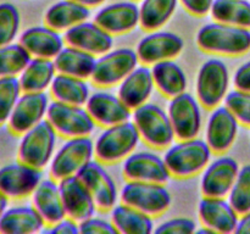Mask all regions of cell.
I'll return each mask as SVG.
<instances>
[{
	"mask_svg": "<svg viewBox=\"0 0 250 234\" xmlns=\"http://www.w3.org/2000/svg\"><path fill=\"white\" fill-rule=\"evenodd\" d=\"M58 133L48 119H43L38 124L22 134L19 144L17 158L29 166L43 170L54 156Z\"/></svg>",
	"mask_w": 250,
	"mask_h": 234,
	"instance_id": "5",
	"label": "cell"
},
{
	"mask_svg": "<svg viewBox=\"0 0 250 234\" xmlns=\"http://www.w3.org/2000/svg\"><path fill=\"white\" fill-rule=\"evenodd\" d=\"M77 176L88 188L98 209L103 211L112 210L117 202L119 192L116 183L105 170L103 162L99 160L89 161L81 168Z\"/></svg>",
	"mask_w": 250,
	"mask_h": 234,
	"instance_id": "13",
	"label": "cell"
},
{
	"mask_svg": "<svg viewBox=\"0 0 250 234\" xmlns=\"http://www.w3.org/2000/svg\"><path fill=\"white\" fill-rule=\"evenodd\" d=\"M141 21L139 7L133 1H120L103 7L97 12L94 22L110 34L128 33Z\"/></svg>",
	"mask_w": 250,
	"mask_h": 234,
	"instance_id": "23",
	"label": "cell"
},
{
	"mask_svg": "<svg viewBox=\"0 0 250 234\" xmlns=\"http://www.w3.org/2000/svg\"><path fill=\"white\" fill-rule=\"evenodd\" d=\"M32 201L48 226L58 223L66 217L59 180L54 179L53 177L42 179L32 194Z\"/></svg>",
	"mask_w": 250,
	"mask_h": 234,
	"instance_id": "26",
	"label": "cell"
},
{
	"mask_svg": "<svg viewBox=\"0 0 250 234\" xmlns=\"http://www.w3.org/2000/svg\"><path fill=\"white\" fill-rule=\"evenodd\" d=\"M75 1L80 2V4L84 5L87 7H92V6H97V5H100L102 2H104L105 0H75Z\"/></svg>",
	"mask_w": 250,
	"mask_h": 234,
	"instance_id": "48",
	"label": "cell"
},
{
	"mask_svg": "<svg viewBox=\"0 0 250 234\" xmlns=\"http://www.w3.org/2000/svg\"><path fill=\"white\" fill-rule=\"evenodd\" d=\"M45 226V221L33 205L9 207L0 218L2 234H33L43 231Z\"/></svg>",
	"mask_w": 250,
	"mask_h": 234,
	"instance_id": "27",
	"label": "cell"
},
{
	"mask_svg": "<svg viewBox=\"0 0 250 234\" xmlns=\"http://www.w3.org/2000/svg\"><path fill=\"white\" fill-rule=\"evenodd\" d=\"M154 83L159 92L167 98H175L187 89V76L173 60H164L151 65Z\"/></svg>",
	"mask_w": 250,
	"mask_h": 234,
	"instance_id": "29",
	"label": "cell"
},
{
	"mask_svg": "<svg viewBox=\"0 0 250 234\" xmlns=\"http://www.w3.org/2000/svg\"><path fill=\"white\" fill-rule=\"evenodd\" d=\"M197 44L207 53L225 56L243 55L250 50V29L215 21L198 31Z\"/></svg>",
	"mask_w": 250,
	"mask_h": 234,
	"instance_id": "1",
	"label": "cell"
},
{
	"mask_svg": "<svg viewBox=\"0 0 250 234\" xmlns=\"http://www.w3.org/2000/svg\"><path fill=\"white\" fill-rule=\"evenodd\" d=\"M233 84L236 89L250 92V60L237 68L233 76Z\"/></svg>",
	"mask_w": 250,
	"mask_h": 234,
	"instance_id": "44",
	"label": "cell"
},
{
	"mask_svg": "<svg viewBox=\"0 0 250 234\" xmlns=\"http://www.w3.org/2000/svg\"><path fill=\"white\" fill-rule=\"evenodd\" d=\"M198 214L204 227L212 233H234L238 224V212L225 197L204 196L198 206Z\"/></svg>",
	"mask_w": 250,
	"mask_h": 234,
	"instance_id": "19",
	"label": "cell"
},
{
	"mask_svg": "<svg viewBox=\"0 0 250 234\" xmlns=\"http://www.w3.org/2000/svg\"><path fill=\"white\" fill-rule=\"evenodd\" d=\"M49 227H50V228L46 229V232H48V233H53V234H78V233H81L80 223L67 216H66L65 218L61 219V221H59L58 223L51 224V226H49Z\"/></svg>",
	"mask_w": 250,
	"mask_h": 234,
	"instance_id": "43",
	"label": "cell"
},
{
	"mask_svg": "<svg viewBox=\"0 0 250 234\" xmlns=\"http://www.w3.org/2000/svg\"><path fill=\"white\" fill-rule=\"evenodd\" d=\"M197 231V223L189 217H176L161 223L155 228L156 234H190Z\"/></svg>",
	"mask_w": 250,
	"mask_h": 234,
	"instance_id": "41",
	"label": "cell"
},
{
	"mask_svg": "<svg viewBox=\"0 0 250 234\" xmlns=\"http://www.w3.org/2000/svg\"><path fill=\"white\" fill-rule=\"evenodd\" d=\"M49 104L48 95L44 92L22 93L7 121L10 132L16 136H22L33 128L36 124L46 118Z\"/></svg>",
	"mask_w": 250,
	"mask_h": 234,
	"instance_id": "14",
	"label": "cell"
},
{
	"mask_svg": "<svg viewBox=\"0 0 250 234\" xmlns=\"http://www.w3.org/2000/svg\"><path fill=\"white\" fill-rule=\"evenodd\" d=\"M202 107L199 100L187 92L171 99L167 112L178 140L199 136L203 126Z\"/></svg>",
	"mask_w": 250,
	"mask_h": 234,
	"instance_id": "11",
	"label": "cell"
},
{
	"mask_svg": "<svg viewBox=\"0 0 250 234\" xmlns=\"http://www.w3.org/2000/svg\"><path fill=\"white\" fill-rule=\"evenodd\" d=\"M210 12L216 22L250 29V1L248 0H214Z\"/></svg>",
	"mask_w": 250,
	"mask_h": 234,
	"instance_id": "34",
	"label": "cell"
},
{
	"mask_svg": "<svg viewBox=\"0 0 250 234\" xmlns=\"http://www.w3.org/2000/svg\"><path fill=\"white\" fill-rule=\"evenodd\" d=\"M46 119L59 136L66 138L88 136L94 132L95 121L87 109L54 100L49 104Z\"/></svg>",
	"mask_w": 250,
	"mask_h": 234,
	"instance_id": "8",
	"label": "cell"
},
{
	"mask_svg": "<svg viewBox=\"0 0 250 234\" xmlns=\"http://www.w3.org/2000/svg\"><path fill=\"white\" fill-rule=\"evenodd\" d=\"M111 222L117 232L122 234H150L154 231V221L150 214L124 202L112 207Z\"/></svg>",
	"mask_w": 250,
	"mask_h": 234,
	"instance_id": "32",
	"label": "cell"
},
{
	"mask_svg": "<svg viewBox=\"0 0 250 234\" xmlns=\"http://www.w3.org/2000/svg\"><path fill=\"white\" fill-rule=\"evenodd\" d=\"M22 93L19 77L0 78V126L7 123Z\"/></svg>",
	"mask_w": 250,
	"mask_h": 234,
	"instance_id": "38",
	"label": "cell"
},
{
	"mask_svg": "<svg viewBox=\"0 0 250 234\" xmlns=\"http://www.w3.org/2000/svg\"><path fill=\"white\" fill-rule=\"evenodd\" d=\"M224 101L239 123L250 127V92L234 89L227 93Z\"/></svg>",
	"mask_w": 250,
	"mask_h": 234,
	"instance_id": "40",
	"label": "cell"
},
{
	"mask_svg": "<svg viewBox=\"0 0 250 234\" xmlns=\"http://www.w3.org/2000/svg\"><path fill=\"white\" fill-rule=\"evenodd\" d=\"M155 88L151 68L146 65L137 66L119 85L117 95L131 110L148 102Z\"/></svg>",
	"mask_w": 250,
	"mask_h": 234,
	"instance_id": "25",
	"label": "cell"
},
{
	"mask_svg": "<svg viewBox=\"0 0 250 234\" xmlns=\"http://www.w3.org/2000/svg\"><path fill=\"white\" fill-rule=\"evenodd\" d=\"M187 11L195 16H204L211 10L214 0H181Z\"/></svg>",
	"mask_w": 250,
	"mask_h": 234,
	"instance_id": "45",
	"label": "cell"
},
{
	"mask_svg": "<svg viewBox=\"0 0 250 234\" xmlns=\"http://www.w3.org/2000/svg\"><path fill=\"white\" fill-rule=\"evenodd\" d=\"M122 172L127 180L154 182L165 184L171 177L165 160L150 151L132 153L125 158Z\"/></svg>",
	"mask_w": 250,
	"mask_h": 234,
	"instance_id": "16",
	"label": "cell"
},
{
	"mask_svg": "<svg viewBox=\"0 0 250 234\" xmlns=\"http://www.w3.org/2000/svg\"><path fill=\"white\" fill-rule=\"evenodd\" d=\"M56 67L51 58H32L19 76L22 92L41 93L50 88L56 76Z\"/></svg>",
	"mask_w": 250,
	"mask_h": 234,
	"instance_id": "30",
	"label": "cell"
},
{
	"mask_svg": "<svg viewBox=\"0 0 250 234\" xmlns=\"http://www.w3.org/2000/svg\"><path fill=\"white\" fill-rule=\"evenodd\" d=\"M120 199L124 204L136 207L139 211L159 216L167 211L172 197L164 183L128 180L122 187Z\"/></svg>",
	"mask_w": 250,
	"mask_h": 234,
	"instance_id": "6",
	"label": "cell"
},
{
	"mask_svg": "<svg viewBox=\"0 0 250 234\" xmlns=\"http://www.w3.org/2000/svg\"><path fill=\"white\" fill-rule=\"evenodd\" d=\"M195 232H197L198 234H203V233H205V234H210V233H212V232L210 231L209 228H207V227H204V226H203V228L197 229V231H195Z\"/></svg>",
	"mask_w": 250,
	"mask_h": 234,
	"instance_id": "49",
	"label": "cell"
},
{
	"mask_svg": "<svg viewBox=\"0 0 250 234\" xmlns=\"http://www.w3.org/2000/svg\"><path fill=\"white\" fill-rule=\"evenodd\" d=\"M241 218L238 219V224L234 233H250V211L246 212V214H241Z\"/></svg>",
	"mask_w": 250,
	"mask_h": 234,
	"instance_id": "46",
	"label": "cell"
},
{
	"mask_svg": "<svg viewBox=\"0 0 250 234\" xmlns=\"http://www.w3.org/2000/svg\"><path fill=\"white\" fill-rule=\"evenodd\" d=\"M43 179L39 168L22 161L7 163L0 167V192L9 199H23L33 194Z\"/></svg>",
	"mask_w": 250,
	"mask_h": 234,
	"instance_id": "12",
	"label": "cell"
},
{
	"mask_svg": "<svg viewBox=\"0 0 250 234\" xmlns=\"http://www.w3.org/2000/svg\"><path fill=\"white\" fill-rule=\"evenodd\" d=\"M239 165L229 156H220L205 167L200 182L204 196H229L239 172Z\"/></svg>",
	"mask_w": 250,
	"mask_h": 234,
	"instance_id": "15",
	"label": "cell"
},
{
	"mask_svg": "<svg viewBox=\"0 0 250 234\" xmlns=\"http://www.w3.org/2000/svg\"><path fill=\"white\" fill-rule=\"evenodd\" d=\"M9 197L4 194V193L0 192V218L2 217V214H5L7 209H9Z\"/></svg>",
	"mask_w": 250,
	"mask_h": 234,
	"instance_id": "47",
	"label": "cell"
},
{
	"mask_svg": "<svg viewBox=\"0 0 250 234\" xmlns=\"http://www.w3.org/2000/svg\"><path fill=\"white\" fill-rule=\"evenodd\" d=\"M54 99L71 105L84 106L90 97L89 84L85 79L58 73L50 85Z\"/></svg>",
	"mask_w": 250,
	"mask_h": 234,
	"instance_id": "33",
	"label": "cell"
},
{
	"mask_svg": "<svg viewBox=\"0 0 250 234\" xmlns=\"http://www.w3.org/2000/svg\"><path fill=\"white\" fill-rule=\"evenodd\" d=\"M212 150L203 139L192 138L171 144L165 153L164 160L171 176L187 178L203 172L210 160Z\"/></svg>",
	"mask_w": 250,
	"mask_h": 234,
	"instance_id": "2",
	"label": "cell"
},
{
	"mask_svg": "<svg viewBox=\"0 0 250 234\" xmlns=\"http://www.w3.org/2000/svg\"><path fill=\"white\" fill-rule=\"evenodd\" d=\"M21 17L17 7L10 2L0 4V46L14 43L20 31Z\"/></svg>",
	"mask_w": 250,
	"mask_h": 234,
	"instance_id": "39",
	"label": "cell"
},
{
	"mask_svg": "<svg viewBox=\"0 0 250 234\" xmlns=\"http://www.w3.org/2000/svg\"><path fill=\"white\" fill-rule=\"evenodd\" d=\"M239 122L226 106L215 107L205 129V141L212 153L224 154L233 145L238 134Z\"/></svg>",
	"mask_w": 250,
	"mask_h": 234,
	"instance_id": "20",
	"label": "cell"
},
{
	"mask_svg": "<svg viewBox=\"0 0 250 234\" xmlns=\"http://www.w3.org/2000/svg\"><path fill=\"white\" fill-rule=\"evenodd\" d=\"M80 223V232L82 234H116L119 233L112 222L106 221V219L98 218V217H88L83 221L78 222Z\"/></svg>",
	"mask_w": 250,
	"mask_h": 234,
	"instance_id": "42",
	"label": "cell"
},
{
	"mask_svg": "<svg viewBox=\"0 0 250 234\" xmlns=\"http://www.w3.org/2000/svg\"><path fill=\"white\" fill-rule=\"evenodd\" d=\"M89 7L75 0H60L45 12V24L56 31H67L71 27L89 19Z\"/></svg>",
	"mask_w": 250,
	"mask_h": 234,
	"instance_id": "28",
	"label": "cell"
},
{
	"mask_svg": "<svg viewBox=\"0 0 250 234\" xmlns=\"http://www.w3.org/2000/svg\"><path fill=\"white\" fill-rule=\"evenodd\" d=\"M229 88V71L224 61L210 58L200 67L197 76V99L203 107L214 110L226 98Z\"/></svg>",
	"mask_w": 250,
	"mask_h": 234,
	"instance_id": "7",
	"label": "cell"
},
{
	"mask_svg": "<svg viewBox=\"0 0 250 234\" xmlns=\"http://www.w3.org/2000/svg\"><path fill=\"white\" fill-rule=\"evenodd\" d=\"M95 62L97 58L94 55L71 45L63 46L62 50L54 58L58 73H63L83 79L90 78Z\"/></svg>",
	"mask_w": 250,
	"mask_h": 234,
	"instance_id": "31",
	"label": "cell"
},
{
	"mask_svg": "<svg viewBox=\"0 0 250 234\" xmlns=\"http://www.w3.org/2000/svg\"><path fill=\"white\" fill-rule=\"evenodd\" d=\"M178 0H143L139 6V24L146 31H156L172 17Z\"/></svg>",
	"mask_w": 250,
	"mask_h": 234,
	"instance_id": "35",
	"label": "cell"
},
{
	"mask_svg": "<svg viewBox=\"0 0 250 234\" xmlns=\"http://www.w3.org/2000/svg\"><path fill=\"white\" fill-rule=\"evenodd\" d=\"M19 43L32 58L54 60L65 46V39L56 29L48 26H36L26 29L20 36Z\"/></svg>",
	"mask_w": 250,
	"mask_h": 234,
	"instance_id": "24",
	"label": "cell"
},
{
	"mask_svg": "<svg viewBox=\"0 0 250 234\" xmlns=\"http://www.w3.org/2000/svg\"><path fill=\"white\" fill-rule=\"evenodd\" d=\"M229 201L238 214L250 211V165L239 168L238 176L229 194Z\"/></svg>",
	"mask_w": 250,
	"mask_h": 234,
	"instance_id": "37",
	"label": "cell"
},
{
	"mask_svg": "<svg viewBox=\"0 0 250 234\" xmlns=\"http://www.w3.org/2000/svg\"><path fill=\"white\" fill-rule=\"evenodd\" d=\"M85 109L95 123L103 127L129 121L132 117V110L122 101L121 98L109 92H95L90 94Z\"/></svg>",
	"mask_w": 250,
	"mask_h": 234,
	"instance_id": "22",
	"label": "cell"
},
{
	"mask_svg": "<svg viewBox=\"0 0 250 234\" xmlns=\"http://www.w3.org/2000/svg\"><path fill=\"white\" fill-rule=\"evenodd\" d=\"M185 48L180 36L171 32H155L139 40L136 51L139 61L144 65H154L164 60H172Z\"/></svg>",
	"mask_w": 250,
	"mask_h": 234,
	"instance_id": "17",
	"label": "cell"
},
{
	"mask_svg": "<svg viewBox=\"0 0 250 234\" xmlns=\"http://www.w3.org/2000/svg\"><path fill=\"white\" fill-rule=\"evenodd\" d=\"M32 56L20 43L0 46V78L19 77Z\"/></svg>",
	"mask_w": 250,
	"mask_h": 234,
	"instance_id": "36",
	"label": "cell"
},
{
	"mask_svg": "<svg viewBox=\"0 0 250 234\" xmlns=\"http://www.w3.org/2000/svg\"><path fill=\"white\" fill-rule=\"evenodd\" d=\"M132 118L141 138L149 146L164 149L175 140V131L168 112L159 105L151 102L141 105L133 110Z\"/></svg>",
	"mask_w": 250,
	"mask_h": 234,
	"instance_id": "4",
	"label": "cell"
},
{
	"mask_svg": "<svg viewBox=\"0 0 250 234\" xmlns=\"http://www.w3.org/2000/svg\"><path fill=\"white\" fill-rule=\"evenodd\" d=\"M95 156L94 141L88 136L68 138L54 154L50 161V176L56 180L75 176Z\"/></svg>",
	"mask_w": 250,
	"mask_h": 234,
	"instance_id": "10",
	"label": "cell"
},
{
	"mask_svg": "<svg viewBox=\"0 0 250 234\" xmlns=\"http://www.w3.org/2000/svg\"><path fill=\"white\" fill-rule=\"evenodd\" d=\"M59 187H60L66 216L77 222L94 216L98 209L97 204L88 188L77 175L60 179Z\"/></svg>",
	"mask_w": 250,
	"mask_h": 234,
	"instance_id": "18",
	"label": "cell"
},
{
	"mask_svg": "<svg viewBox=\"0 0 250 234\" xmlns=\"http://www.w3.org/2000/svg\"><path fill=\"white\" fill-rule=\"evenodd\" d=\"M139 132L133 121L109 126L94 143L95 157L103 163H115L131 155L139 143Z\"/></svg>",
	"mask_w": 250,
	"mask_h": 234,
	"instance_id": "3",
	"label": "cell"
},
{
	"mask_svg": "<svg viewBox=\"0 0 250 234\" xmlns=\"http://www.w3.org/2000/svg\"><path fill=\"white\" fill-rule=\"evenodd\" d=\"M67 45L82 49L92 55L98 56L111 50L114 45L112 34L103 29L95 22L84 21L71 27L63 33Z\"/></svg>",
	"mask_w": 250,
	"mask_h": 234,
	"instance_id": "21",
	"label": "cell"
},
{
	"mask_svg": "<svg viewBox=\"0 0 250 234\" xmlns=\"http://www.w3.org/2000/svg\"><path fill=\"white\" fill-rule=\"evenodd\" d=\"M137 51L131 48L109 50L97 58L90 79L98 87H112L120 84L138 66Z\"/></svg>",
	"mask_w": 250,
	"mask_h": 234,
	"instance_id": "9",
	"label": "cell"
}]
</instances>
